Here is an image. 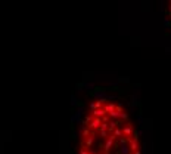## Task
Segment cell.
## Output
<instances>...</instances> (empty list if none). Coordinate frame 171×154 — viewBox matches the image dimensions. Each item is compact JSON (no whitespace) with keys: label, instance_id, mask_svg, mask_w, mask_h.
Masks as SVG:
<instances>
[{"label":"cell","instance_id":"6da1fadb","mask_svg":"<svg viewBox=\"0 0 171 154\" xmlns=\"http://www.w3.org/2000/svg\"><path fill=\"white\" fill-rule=\"evenodd\" d=\"M89 108L80 132L78 154H142L136 126L121 102L100 98Z\"/></svg>","mask_w":171,"mask_h":154}]
</instances>
